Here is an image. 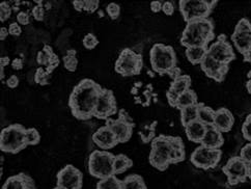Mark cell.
Instances as JSON below:
<instances>
[{"label":"cell","instance_id":"1","mask_svg":"<svg viewBox=\"0 0 251 189\" xmlns=\"http://www.w3.org/2000/svg\"><path fill=\"white\" fill-rule=\"evenodd\" d=\"M103 87L95 80L85 78L77 83L69 97V108L74 118L88 121L94 118L96 105Z\"/></svg>","mask_w":251,"mask_h":189},{"label":"cell","instance_id":"2","mask_svg":"<svg viewBox=\"0 0 251 189\" xmlns=\"http://www.w3.org/2000/svg\"><path fill=\"white\" fill-rule=\"evenodd\" d=\"M214 25L207 19L194 20L186 24L182 32L181 44L185 48L188 47H209V44L214 40Z\"/></svg>","mask_w":251,"mask_h":189},{"label":"cell","instance_id":"3","mask_svg":"<svg viewBox=\"0 0 251 189\" xmlns=\"http://www.w3.org/2000/svg\"><path fill=\"white\" fill-rule=\"evenodd\" d=\"M173 136L161 134L151 142L150 164L160 172H165L173 164Z\"/></svg>","mask_w":251,"mask_h":189},{"label":"cell","instance_id":"4","mask_svg":"<svg viewBox=\"0 0 251 189\" xmlns=\"http://www.w3.org/2000/svg\"><path fill=\"white\" fill-rule=\"evenodd\" d=\"M27 148L26 128L21 124H12L0 132V151L8 154L18 153Z\"/></svg>","mask_w":251,"mask_h":189},{"label":"cell","instance_id":"5","mask_svg":"<svg viewBox=\"0 0 251 189\" xmlns=\"http://www.w3.org/2000/svg\"><path fill=\"white\" fill-rule=\"evenodd\" d=\"M151 69L160 75H168L176 67V54L175 49L165 44H155L150 51Z\"/></svg>","mask_w":251,"mask_h":189},{"label":"cell","instance_id":"6","mask_svg":"<svg viewBox=\"0 0 251 189\" xmlns=\"http://www.w3.org/2000/svg\"><path fill=\"white\" fill-rule=\"evenodd\" d=\"M114 156L109 151L94 150L88 156L87 169L92 177L102 180L114 175Z\"/></svg>","mask_w":251,"mask_h":189},{"label":"cell","instance_id":"7","mask_svg":"<svg viewBox=\"0 0 251 189\" xmlns=\"http://www.w3.org/2000/svg\"><path fill=\"white\" fill-rule=\"evenodd\" d=\"M217 1L214 0H181L178 8L186 23L199 19H207Z\"/></svg>","mask_w":251,"mask_h":189},{"label":"cell","instance_id":"8","mask_svg":"<svg viewBox=\"0 0 251 189\" xmlns=\"http://www.w3.org/2000/svg\"><path fill=\"white\" fill-rule=\"evenodd\" d=\"M143 68V59L141 54L131 48H125L121 51L115 61L114 70L123 77H132L140 74Z\"/></svg>","mask_w":251,"mask_h":189},{"label":"cell","instance_id":"9","mask_svg":"<svg viewBox=\"0 0 251 189\" xmlns=\"http://www.w3.org/2000/svg\"><path fill=\"white\" fill-rule=\"evenodd\" d=\"M221 149L214 150L200 145L192 152V154L190 156V161L195 167L203 170H209L216 167L221 161Z\"/></svg>","mask_w":251,"mask_h":189},{"label":"cell","instance_id":"10","mask_svg":"<svg viewBox=\"0 0 251 189\" xmlns=\"http://www.w3.org/2000/svg\"><path fill=\"white\" fill-rule=\"evenodd\" d=\"M105 125L114 133L120 143H125L131 139L134 127H135V123H133V120L125 109L119 110L118 119H108Z\"/></svg>","mask_w":251,"mask_h":189},{"label":"cell","instance_id":"11","mask_svg":"<svg viewBox=\"0 0 251 189\" xmlns=\"http://www.w3.org/2000/svg\"><path fill=\"white\" fill-rule=\"evenodd\" d=\"M56 186L59 189H82L83 173L73 164H67L56 175Z\"/></svg>","mask_w":251,"mask_h":189},{"label":"cell","instance_id":"12","mask_svg":"<svg viewBox=\"0 0 251 189\" xmlns=\"http://www.w3.org/2000/svg\"><path fill=\"white\" fill-rule=\"evenodd\" d=\"M208 55L224 65H229L236 59V54L226 34H220L217 40L208 47Z\"/></svg>","mask_w":251,"mask_h":189},{"label":"cell","instance_id":"13","mask_svg":"<svg viewBox=\"0 0 251 189\" xmlns=\"http://www.w3.org/2000/svg\"><path fill=\"white\" fill-rule=\"evenodd\" d=\"M248 163L240 156H234L228 159L226 164L222 167L223 174L227 178V183L231 186L245 182L247 177Z\"/></svg>","mask_w":251,"mask_h":189},{"label":"cell","instance_id":"14","mask_svg":"<svg viewBox=\"0 0 251 189\" xmlns=\"http://www.w3.org/2000/svg\"><path fill=\"white\" fill-rule=\"evenodd\" d=\"M116 113H119V108L113 92L110 89L103 88L99 96L94 116L99 120L107 121Z\"/></svg>","mask_w":251,"mask_h":189},{"label":"cell","instance_id":"15","mask_svg":"<svg viewBox=\"0 0 251 189\" xmlns=\"http://www.w3.org/2000/svg\"><path fill=\"white\" fill-rule=\"evenodd\" d=\"M231 42L241 54H245L251 49V22L248 19L243 18L237 23L231 34Z\"/></svg>","mask_w":251,"mask_h":189},{"label":"cell","instance_id":"16","mask_svg":"<svg viewBox=\"0 0 251 189\" xmlns=\"http://www.w3.org/2000/svg\"><path fill=\"white\" fill-rule=\"evenodd\" d=\"M205 76L216 81V82H222L226 79L228 72V66L221 64L215 60L211 56L207 55L200 65Z\"/></svg>","mask_w":251,"mask_h":189},{"label":"cell","instance_id":"17","mask_svg":"<svg viewBox=\"0 0 251 189\" xmlns=\"http://www.w3.org/2000/svg\"><path fill=\"white\" fill-rule=\"evenodd\" d=\"M191 77L189 75H181L176 79L173 80L170 83V86L166 93L167 100L170 106L176 107L177 98L180 97L183 93L187 92L188 89L191 88Z\"/></svg>","mask_w":251,"mask_h":189},{"label":"cell","instance_id":"18","mask_svg":"<svg viewBox=\"0 0 251 189\" xmlns=\"http://www.w3.org/2000/svg\"><path fill=\"white\" fill-rule=\"evenodd\" d=\"M93 141L95 145L104 151H108L119 145V140L115 137L114 133L110 130L109 127H107L104 125L103 127L99 128L94 134H93Z\"/></svg>","mask_w":251,"mask_h":189},{"label":"cell","instance_id":"19","mask_svg":"<svg viewBox=\"0 0 251 189\" xmlns=\"http://www.w3.org/2000/svg\"><path fill=\"white\" fill-rule=\"evenodd\" d=\"M37 62L40 67L46 69L48 73L52 75L54 70L59 66L60 59L51 46H49V45H45L43 49L38 52Z\"/></svg>","mask_w":251,"mask_h":189},{"label":"cell","instance_id":"20","mask_svg":"<svg viewBox=\"0 0 251 189\" xmlns=\"http://www.w3.org/2000/svg\"><path fill=\"white\" fill-rule=\"evenodd\" d=\"M34 180L26 173H19L8 177L1 189H35Z\"/></svg>","mask_w":251,"mask_h":189},{"label":"cell","instance_id":"21","mask_svg":"<svg viewBox=\"0 0 251 189\" xmlns=\"http://www.w3.org/2000/svg\"><path fill=\"white\" fill-rule=\"evenodd\" d=\"M235 125V116L232 112L226 107L219 108L215 113L214 127L222 133L229 132Z\"/></svg>","mask_w":251,"mask_h":189},{"label":"cell","instance_id":"22","mask_svg":"<svg viewBox=\"0 0 251 189\" xmlns=\"http://www.w3.org/2000/svg\"><path fill=\"white\" fill-rule=\"evenodd\" d=\"M201 146H204L214 150H220L224 145L223 133L216 129L214 126L207 127V131L204 133V136L201 142Z\"/></svg>","mask_w":251,"mask_h":189},{"label":"cell","instance_id":"23","mask_svg":"<svg viewBox=\"0 0 251 189\" xmlns=\"http://www.w3.org/2000/svg\"><path fill=\"white\" fill-rule=\"evenodd\" d=\"M184 128L187 138L192 142L200 143L201 145V142L204 136V133L207 131V126L197 120L195 122L188 124Z\"/></svg>","mask_w":251,"mask_h":189},{"label":"cell","instance_id":"24","mask_svg":"<svg viewBox=\"0 0 251 189\" xmlns=\"http://www.w3.org/2000/svg\"><path fill=\"white\" fill-rule=\"evenodd\" d=\"M185 54L187 59L192 65H201L204 57L208 55L207 47H188L185 48Z\"/></svg>","mask_w":251,"mask_h":189},{"label":"cell","instance_id":"25","mask_svg":"<svg viewBox=\"0 0 251 189\" xmlns=\"http://www.w3.org/2000/svg\"><path fill=\"white\" fill-rule=\"evenodd\" d=\"M122 189H148V186L142 176L131 174L122 180Z\"/></svg>","mask_w":251,"mask_h":189},{"label":"cell","instance_id":"26","mask_svg":"<svg viewBox=\"0 0 251 189\" xmlns=\"http://www.w3.org/2000/svg\"><path fill=\"white\" fill-rule=\"evenodd\" d=\"M173 164H177L186 158V150L184 141L181 137L173 136Z\"/></svg>","mask_w":251,"mask_h":189},{"label":"cell","instance_id":"27","mask_svg":"<svg viewBox=\"0 0 251 189\" xmlns=\"http://www.w3.org/2000/svg\"><path fill=\"white\" fill-rule=\"evenodd\" d=\"M133 166V161L125 154H119L114 156L113 162V168H114V175H121L127 172Z\"/></svg>","mask_w":251,"mask_h":189},{"label":"cell","instance_id":"28","mask_svg":"<svg viewBox=\"0 0 251 189\" xmlns=\"http://www.w3.org/2000/svg\"><path fill=\"white\" fill-rule=\"evenodd\" d=\"M197 104H199V100H197V95L193 91V89L190 88L177 98L176 107L177 108V109L181 110V109H183V108L197 105Z\"/></svg>","mask_w":251,"mask_h":189},{"label":"cell","instance_id":"29","mask_svg":"<svg viewBox=\"0 0 251 189\" xmlns=\"http://www.w3.org/2000/svg\"><path fill=\"white\" fill-rule=\"evenodd\" d=\"M215 113H216V110H214L210 106L201 103L199 104V121L207 127L214 125Z\"/></svg>","mask_w":251,"mask_h":189},{"label":"cell","instance_id":"30","mask_svg":"<svg viewBox=\"0 0 251 189\" xmlns=\"http://www.w3.org/2000/svg\"><path fill=\"white\" fill-rule=\"evenodd\" d=\"M100 2L98 0H74L73 6L78 12H85L88 14H94L98 8Z\"/></svg>","mask_w":251,"mask_h":189},{"label":"cell","instance_id":"31","mask_svg":"<svg viewBox=\"0 0 251 189\" xmlns=\"http://www.w3.org/2000/svg\"><path fill=\"white\" fill-rule=\"evenodd\" d=\"M199 104L183 108V109L180 110L181 122H182L183 127H185V126H187L188 124L199 120Z\"/></svg>","mask_w":251,"mask_h":189},{"label":"cell","instance_id":"32","mask_svg":"<svg viewBox=\"0 0 251 189\" xmlns=\"http://www.w3.org/2000/svg\"><path fill=\"white\" fill-rule=\"evenodd\" d=\"M96 189H122V180H120L116 175L99 180Z\"/></svg>","mask_w":251,"mask_h":189},{"label":"cell","instance_id":"33","mask_svg":"<svg viewBox=\"0 0 251 189\" xmlns=\"http://www.w3.org/2000/svg\"><path fill=\"white\" fill-rule=\"evenodd\" d=\"M62 64L66 70H68L71 73H74L78 67V58H77V52L74 49L68 50L65 54V56L62 57Z\"/></svg>","mask_w":251,"mask_h":189},{"label":"cell","instance_id":"34","mask_svg":"<svg viewBox=\"0 0 251 189\" xmlns=\"http://www.w3.org/2000/svg\"><path fill=\"white\" fill-rule=\"evenodd\" d=\"M41 141V134L37 128H27L26 129V145L27 147L37 146Z\"/></svg>","mask_w":251,"mask_h":189},{"label":"cell","instance_id":"35","mask_svg":"<svg viewBox=\"0 0 251 189\" xmlns=\"http://www.w3.org/2000/svg\"><path fill=\"white\" fill-rule=\"evenodd\" d=\"M50 77L51 75L46 71V69L43 67H39L35 71L34 74V81L35 83H38L39 85H47L50 82Z\"/></svg>","mask_w":251,"mask_h":189},{"label":"cell","instance_id":"36","mask_svg":"<svg viewBox=\"0 0 251 189\" xmlns=\"http://www.w3.org/2000/svg\"><path fill=\"white\" fill-rule=\"evenodd\" d=\"M82 44H83V47L85 49L93 50L99 45V40L94 33L89 32V33L84 35V38L82 40Z\"/></svg>","mask_w":251,"mask_h":189},{"label":"cell","instance_id":"37","mask_svg":"<svg viewBox=\"0 0 251 189\" xmlns=\"http://www.w3.org/2000/svg\"><path fill=\"white\" fill-rule=\"evenodd\" d=\"M106 12H107V15L109 16L110 19L116 20L121 15V6L118 3L111 2L106 6Z\"/></svg>","mask_w":251,"mask_h":189},{"label":"cell","instance_id":"38","mask_svg":"<svg viewBox=\"0 0 251 189\" xmlns=\"http://www.w3.org/2000/svg\"><path fill=\"white\" fill-rule=\"evenodd\" d=\"M12 15V6L8 2L0 3V21L5 22Z\"/></svg>","mask_w":251,"mask_h":189},{"label":"cell","instance_id":"39","mask_svg":"<svg viewBox=\"0 0 251 189\" xmlns=\"http://www.w3.org/2000/svg\"><path fill=\"white\" fill-rule=\"evenodd\" d=\"M35 3H37V5L33 6L32 11H31V15L34 18V20L43 21L45 18V8L42 5V1H37Z\"/></svg>","mask_w":251,"mask_h":189},{"label":"cell","instance_id":"40","mask_svg":"<svg viewBox=\"0 0 251 189\" xmlns=\"http://www.w3.org/2000/svg\"><path fill=\"white\" fill-rule=\"evenodd\" d=\"M242 134L246 140L251 142V113L246 116L245 122L242 126Z\"/></svg>","mask_w":251,"mask_h":189},{"label":"cell","instance_id":"41","mask_svg":"<svg viewBox=\"0 0 251 189\" xmlns=\"http://www.w3.org/2000/svg\"><path fill=\"white\" fill-rule=\"evenodd\" d=\"M239 156L243 159L246 163H251V142L246 143V145L241 149Z\"/></svg>","mask_w":251,"mask_h":189},{"label":"cell","instance_id":"42","mask_svg":"<svg viewBox=\"0 0 251 189\" xmlns=\"http://www.w3.org/2000/svg\"><path fill=\"white\" fill-rule=\"evenodd\" d=\"M17 22L20 25H28L30 23V15L27 12H19L16 16Z\"/></svg>","mask_w":251,"mask_h":189},{"label":"cell","instance_id":"43","mask_svg":"<svg viewBox=\"0 0 251 189\" xmlns=\"http://www.w3.org/2000/svg\"><path fill=\"white\" fill-rule=\"evenodd\" d=\"M8 32H10L11 35L13 37H19L22 33V28H21V25L18 23V22H12L10 25H8Z\"/></svg>","mask_w":251,"mask_h":189},{"label":"cell","instance_id":"44","mask_svg":"<svg viewBox=\"0 0 251 189\" xmlns=\"http://www.w3.org/2000/svg\"><path fill=\"white\" fill-rule=\"evenodd\" d=\"M175 5L172 1H164L162 5V13L166 16H173L175 14Z\"/></svg>","mask_w":251,"mask_h":189},{"label":"cell","instance_id":"45","mask_svg":"<svg viewBox=\"0 0 251 189\" xmlns=\"http://www.w3.org/2000/svg\"><path fill=\"white\" fill-rule=\"evenodd\" d=\"M20 83V79L17 75H11L6 80V85L10 88H16Z\"/></svg>","mask_w":251,"mask_h":189},{"label":"cell","instance_id":"46","mask_svg":"<svg viewBox=\"0 0 251 189\" xmlns=\"http://www.w3.org/2000/svg\"><path fill=\"white\" fill-rule=\"evenodd\" d=\"M11 66H12L13 70H15V71H20V70H22V69H23V66H24V65H23L22 58H20V57L14 58V59L12 60Z\"/></svg>","mask_w":251,"mask_h":189},{"label":"cell","instance_id":"47","mask_svg":"<svg viewBox=\"0 0 251 189\" xmlns=\"http://www.w3.org/2000/svg\"><path fill=\"white\" fill-rule=\"evenodd\" d=\"M162 5H163L162 1H151V11L153 13H156V14L162 12Z\"/></svg>","mask_w":251,"mask_h":189},{"label":"cell","instance_id":"48","mask_svg":"<svg viewBox=\"0 0 251 189\" xmlns=\"http://www.w3.org/2000/svg\"><path fill=\"white\" fill-rule=\"evenodd\" d=\"M181 75H183V74H182V72H181V69L178 68L177 66H176V68H174V69H173L172 71H170L169 73H168V76H169L170 78H172L173 80L176 79L177 77H180Z\"/></svg>","mask_w":251,"mask_h":189},{"label":"cell","instance_id":"49","mask_svg":"<svg viewBox=\"0 0 251 189\" xmlns=\"http://www.w3.org/2000/svg\"><path fill=\"white\" fill-rule=\"evenodd\" d=\"M8 35H10V32H8V28H6V27H1V28H0V40H1V41L6 40Z\"/></svg>","mask_w":251,"mask_h":189},{"label":"cell","instance_id":"50","mask_svg":"<svg viewBox=\"0 0 251 189\" xmlns=\"http://www.w3.org/2000/svg\"><path fill=\"white\" fill-rule=\"evenodd\" d=\"M11 64H12V61H11V58L8 56H1V58H0V67L5 68Z\"/></svg>","mask_w":251,"mask_h":189},{"label":"cell","instance_id":"51","mask_svg":"<svg viewBox=\"0 0 251 189\" xmlns=\"http://www.w3.org/2000/svg\"><path fill=\"white\" fill-rule=\"evenodd\" d=\"M246 88H247L248 93L251 95V71L248 73V81L246 83Z\"/></svg>","mask_w":251,"mask_h":189},{"label":"cell","instance_id":"52","mask_svg":"<svg viewBox=\"0 0 251 189\" xmlns=\"http://www.w3.org/2000/svg\"><path fill=\"white\" fill-rule=\"evenodd\" d=\"M243 56H244V61L251 62V49L248 50L245 54H243Z\"/></svg>","mask_w":251,"mask_h":189},{"label":"cell","instance_id":"53","mask_svg":"<svg viewBox=\"0 0 251 189\" xmlns=\"http://www.w3.org/2000/svg\"><path fill=\"white\" fill-rule=\"evenodd\" d=\"M4 79V68L3 67H0V80H3Z\"/></svg>","mask_w":251,"mask_h":189},{"label":"cell","instance_id":"54","mask_svg":"<svg viewBox=\"0 0 251 189\" xmlns=\"http://www.w3.org/2000/svg\"><path fill=\"white\" fill-rule=\"evenodd\" d=\"M247 177L249 180H251V163H248L247 167Z\"/></svg>","mask_w":251,"mask_h":189},{"label":"cell","instance_id":"55","mask_svg":"<svg viewBox=\"0 0 251 189\" xmlns=\"http://www.w3.org/2000/svg\"><path fill=\"white\" fill-rule=\"evenodd\" d=\"M53 189H59V188H58V187H57V186H56V187H55V188H53Z\"/></svg>","mask_w":251,"mask_h":189}]
</instances>
